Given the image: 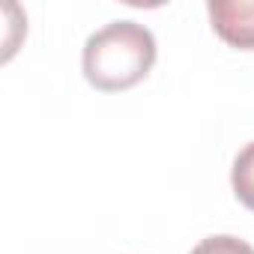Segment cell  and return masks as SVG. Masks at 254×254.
<instances>
[{"label": "cell", "instance_id": "6da1fadb", "mask_svg": "<svg viewBox=\"0 0 254 254\" xmlns=\"http://www.w3.org/2000/svg\"><path fill=\"white\" fill-rule=\"evenodd\" d=\"M159 48L150 27L138 21H111L87 36L81 69L90 87L102 93H123L150 75Z\"/></svg>", "mask_w": 254, "mask_h": 254}, {"label": "cell", "instance_id": "7a4b0ae2", "mask_svg": "<svg viewBox=\"0 0 254 254\" xmlns=\"http://www.w3.org/2000/svg\"><path fill=\"white\" fill-rule=\"evenodd\" d=\"M206 12L227 45L254 51V0H209Z\"/></svg>", "mask_w": 254, "mask_h": 254}, {"label": "cell", "instance_id": "3957f363", "mask_svg": "<svg viewBox=\"0 0 254 254\" xmlns=\"http://www.w3.org/2000/svg\"><path fill=\"white\" fill-rule=\"evenodd\" d=\"M230 183H233V194L239 197V203L254 212V141L236 153L233 168H230Z\"/></svg>", "mask_w": 254, "mask_h": 254}, {"label": "cell", "instance_id": "277c9868", "mask_svg": "<svg viewBox=\"0 0 254 254\" xmlns=\"http://www.w3.org/2000/svg\"><path fill=\"white\" fill-rule=\"evenodd\" d=\"M191 254H254V248L239 239V236H227V233H218V236H206L200 239Z\"/></svg>", "mask_w": 254, "mask_h": 254}]
</instances>
